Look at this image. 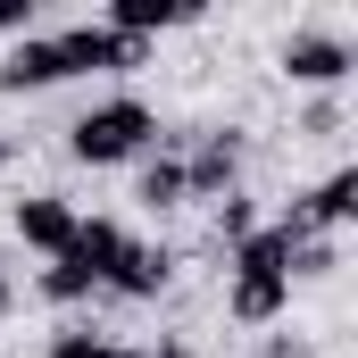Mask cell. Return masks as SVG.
Returning <instances> with one entry per match:
<instances>
[{
    "label": "cell",
    "mask_w": 358,
    "mask_h": 358,
    "mask_svg": "<svg viewBox=\"0 0 358 358\" xmlns=\"http://www.w3.org/2000/svg\"><path fill=\"white\" fill-rule=\"evenodd\" d=\"M159 108L142 100V92H100L84 117L67 125V159L76 167H134V159H150L159 150Z\"/></svg>",
    "instance_id": "1"
},
{
    "label": "cell",
    "mask_w": 358,
    "mask_h": 358,
    "mask_svg": "<svg viewBox=\"0 0 358 358\" xmlns=\"http://www.w3.org/2000/svg\"><path fill=\"white\" fill-rule=\"evenodd\" d=\"M275 76L292 92H308V100H317V92H342L358 76V42L342 25H292V34L275 42Z\"/></svg>",
    "instance_id": "2"
},
{
    "label": "cell",
    "mask_w": 358,
    "mask_h": 358,
    "mask_svg": "<svg viewBox=\"0 0 358 358\" xmlns=\"http://www.w3.org/2000/svg\"><path fill=\"white\" fill-rule=\"evenodd\" d=\"M183 159V200H225V192H242V176H250V134L242 125H208V134H192V142H176Z\"/></svg>",
    "instance_id": "3"
},
{
    "label": "cell",
    "mask_w": 358,
    "mask_h": 358,
    "mask_svg": "<svg viewBox=\"0 0 358 358\" xmlns=\"http://www.w3.org/2000/svg\"><path fill=\"white\" fill-rule=\"evenodd\" d=\"M50 50H59V76L76 84V76H134L150 50L142 42H125V34H108L100 17H67V25H50Z\"/></svg>",
    "instance_id": "4"
},
{
    "label": "cell",
    "mask_w": 358,
    "mask_h": 358,
    "mask_svg": "<svg viewBox=\"0 0 358 358\" xmlns=\"http://www.w3.org/2000/svg\"><path fill=\"white\" fill-rule=\"evenodd\" d=\"M176 267H183V259L167 250V242H142V234H134V242L117 250V267L100 275V292L125 300V308H150L159 292H176Z\"/></svg>",
    "instance_id": "5"
},
{
    "label": "cell",
    "mask_w": 358,
    "mask_h": 358,
    "mask_svg": "<svg viewBox=\"0 0 358 358\" xmlns=\"http://www.w3.org/2000/svg\"><path fill=\"white\" fill-rule=\"evenodd\" d=\"M76 200L67 192H25V200H8V234L25 242V250H42V259H59L67 242H76Z\"/></svg>",
    "instance_id": "6"
},
{
    "label": "cell",
    "mask_w": 358,
    "mask_h": 358,
    "mask_svg": "<svg viewBox=\"0 0 358 358\" xmlns=\"http://www.w3.org/2000/svg\"><path fill=\"white\" fill-rule=\"evenodd\" d=\"M283 217H292L300 234H342V225L358 217V167H350V159H342V167H325V176L308 183Z\"/></svg>",
    "instance_id": "7"
},
{
    "label": "cell",
    "mask_w": 358,
    "mask_h": 358,
    "mask_svg": "<svg viewBox=\"0 0 358 358\" xmlns=\"http://www.w3.org/2000/svg\"><path fill=\"white\" fill-rule=\"evenodd\" d=\"M225 317L242 334H275L292 317V283L283 275H225Z\"/></svg>",
    "instance_id": "8"
},
{
    "label": "cell",
    "mask_w": 358,
    "mask_h": 358,
    "mask_svg": "<svg viewBox=\"0 0 358 358\" xmlns=\"http://www.w3.org/2000/svg\"><path fill=\"white\" fill-rule=\"evenodd\" d=\"M192 17H200L192 0H108V8H100V25H108V34H125V42H142V50H150L159 34L192 25Z\"/></svg>",
    "instance_id": "9"
},
{
    "label": "cell",
    "mask_w": 358,
    "mask_h": 358,
    "mask_svg": "<svg viewBox=\"0 0 358 358\" xmlns=\"http://www.w3.org/2000/svg\"><path fill=\"white\" fill-rule=\"evenodd\" d=\"M59 84H67V76H59V50H50V25L0 50V92H8V100H17V92H59Z\"/></svg>",
    "instance_id": "10"
},
{
    "label": "cell",
    "mask_w": 358,
    "mask_h": 358,
    "mask_svg": "<svg viewBox=\"0 0 358 358\" xmlns=\"http://www.w3.org/2000/svg\"><path fill=\"white\" fill-rule=\"evenodd\" d=\"M134 200H142L150 217H176V208H192V200H183V159H176V142H159L150 159H134Z\"/></svg>",
    "instance_id": "11"
},
{
    "label": "cell",
    "mask_w": 358,
    "mask_h": 358,
    "mask_svg": "<svg viewBox=\"0 0 358 358\" xmlns=\"http://www.w3.org/2000/svg\"><path fill=\"white\" fill-rule=\"evenodd\" d=\"M125 242H134V234H125L117 217H76V242H67L59 259H67V267H84L92 283H100V275L117 267V250H125Z\"/></svg>",
    "instance_id": "12"
},
{
    "label": "cell",
    "mask_w": 358,
    "mask_h": 358,
    "mask_svg": "<svg viewBox=\"0 0 358 358\" xmlns=\"http://www.w3.org/2000/svg\"><path fill=\"white\" fill-rule=\"evenodd\" d=\"M250 225H259V200H250V183H242V192H225V200H208V242H217V250H234Z\"/></svg>",
    "instance_id": "13"
},
{
    "label": "cell",
    "mask_w": 358,
    "mask_h": 358,
    "mask_svg": "<svg viewBox=\"0 0 358 358\" xmlns=\"http://www.w3.org/2000/svg\"><path fill=\"white\" fill-rule=\"evenodd\" d=\"M325 275H342V242L334 234H300L292 242V283H325Z\"/></svg>",
    "instance_id": "14"
},
{
    "label": "cell",
    "mask_w": 358,
    "mask_h": 358,
    "mask_svg": "<svg viewBox=\"0 0 358 358\" xmlns=\"http://www.w3.org/2000/svg\"><path fill=\"white\" fill-rule=\"evenodd\" d=\"M34 292H42L50 308H84V300H92V292H100V283H92L84 267H67V259H50V267L34 275Z\"/></svg>",
    "instance_id": "15"
},
{
    "label": "cell",
    "mask_w": 358,
    "mask_h": 358,
    "mask_svg": "<svg viewBox=\"0 0 358 358\" xmlns=\"http://www.w3.org/2000/svg\"><path fill=\"white\" fill-rule=\"evenodd\" d=\"M42 358H117V342H108L100 325H84V317H67V325L42 342Z\"/></svg>",
    "instance_id": "16"
},
{
    "label": "cell",
    "mask_w": 358,
    "mask_h": 358,
    "mask_svg": "<svg viewBox=\"0 0 358 358\" xmlns=\"http://www.w3.org/2000/svg\"><path fill=\"white\" fill-rule=\"evenodd\" d=\"M350 125V108H342V92H317L308 108H300V125H292V142H334Z\"/></svg>",
    "instance_id": "17"
},
{
    "label": "cell",
    "mask_w": 358,
    "mask_h": 358,
    "mask_svg": "<svg viewBox=\"0 0 358 358\" xmlns=\"http://www.w3.org/2000/svg\"><path fill=\"white\" fill-rule=\"evenodd\" d=\"M42 34V0H0V42H25Z\"/></svg>",
    "instance_id": "18"
},
{
    "label": "cell",
    "mask_w": 358,
    "mask_h": 358,
    "mask_svg": "<svg viewBox=\"0 0 358 358\" xmlns=\"http://www.w3.org/2000/svg\"><path fill=\"white\" fill-rule=\"evenodd\" d=\"M259 358H317V342H308V334H283V325H275V334H259Z\"/></svg>",
    "instance_id": "19"
},
{
    "label": "cell",
    "mask_w": 358,
    "mask_h": 358,
    "mask_svg": "<svg viewBox=\"0 0 358 358\" xmlns=\"http://www.w3.org/2000/svg\"><path fill=\"white\" fill-rule=\"evenodd\" d=\"M8 317H17V283L0 275V325H8Z\"/></svg>",
    "instance_id": "20"
},
{
    "label": "cell",
    "mask_w": 358,
    "mask_h": 358,
    "mask_svg": "<svg viewBox=\"0 0 358 358\" xmlns=\"http://www.w3.org/2000/svg\"><path fill=\"white\" fill-rule=\"evenodd\" d=\"M117 358H159V350H150V342H117Z\"/></svg>",
    "instance_id": "21"
},
{
    "label": "cell",
    "mask_w": 358,
    "mask_h": 358,
    "mask_svg": "<svg viewBox=\"0 0 358 358\" xmlns=\"http://www.w3.org/2000/svg\"><path fill=\"white\" fill-rule=\"evenodd\" d=\"M8 159H17V142H8V134H0V176H8Z\"/></svg>",
    "instance_id": "22"
},
{
    "label": "cell",
    "mask_w": 358,
    "mask_h": 358,
    "mask_svg": "<svg viewBox=\"0 0 358 358\" xmlns=\"http://www.w3.org/2000/svg\"><path fill=\"white\" fill-rule=\"evenodd\" d=\"M0 275H8V242H0Z\"/></svg>",
    "instance_id": "23"
}]
</instances>
